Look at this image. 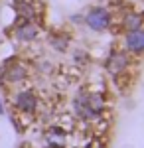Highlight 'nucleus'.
Masks as SVG:
<instances>
[{
    "mask_svg": "<svg viewBox=\"0 0 144 148\" xmlns=\"http://www.w3.org/2000/svg\"><path fill=\"white\" fill-rule=\"evenodd\" d=\"M87 24L93 28V30H105L107 26H109V12L105 10V8H95V10L89 12L87 16Z\"/></svg>",
    "mask_w": 144,
    "mask_h": 148,
    "instance_id": "obj_1",
    "label": "nucleus"
},
{
    "mask_svg": "<svg viewBox=\"0 0 144 148\" xmlns=\"http://www.w3.org/2000/svg\"><path fill=\"white\" fill-rule=\"evenodd\" d=\"M36 105H38V101H36V95H34L32 91L18 93V97H16V107H18L20 111L32 113V111H36Z\"/></svg>",
    "mask_w": 144,
    "mask_h": 148,
    "instance_id": "obj_2",
    "label": "nucleus"
},
{
    "mask_svg": "<svg viewBox=\"0 0 144 148\" xmlns=\"http://www.w3.org/2000/svg\"><path fill=\"white\" fill-rule=\"evenodd\" d=\"M4 79L10 81V83H18V81L26 79V67H24L22 63H10V65H6L4 67Z\"/></svg>",
    "mask_w": 144,
    "mask_h": 148,
    "instance_id": "obj_3",
    "label": "nucleus"
},
{
    "mask_svg": "<svg viewBox=\"0 0 144 148\" xmlns=\"http://www.w3.org/2000/svg\"><path fill=\"white\" fill-rule=\"evenodd\" d=\"M126 46L132 51H142L144 49V32L142 30H132L126 36Z\"/></svg>",
    "mask_w": 144,
    "mask_h": 148,
    "instance_id": "obj_4",
    "label": "nucleus"
},
{
    "mask_svg": "<svg viewBox=\"0 0 144 148\" xmlns=\"http://www.w3.org/2000/svg\"><path fill=\"white\" fill-rule=\"evenodd\" d=\"M36 36H38V26H34V24H30V22L20 26V28L16 30V38L22 40V42H32V40H36Z\"/></svg>",
    "mask_w": 144,
    "mask_h": 148,
    "instance_id": "obj_5",
    "label": "nucleus"
},
{
    "mask_svg": "<svg viewBox=\"0 0 144 148\" xmlns=\"http://www.w3.org/2000/svg\"><path fill=\"white\" fill-rule=\"evenodd\" d=\"M126 57L122 56V53H115V56H111V59H109V71L111 73H121L122 69L126 67Z\"/></svg>",
    "mask_w": 144,
    "mask_h": 148,
    "instance_id": "obj_6",
    "label": "nucleus"
},
{
    "mask_svg": "<svg viewBox=\"0 0 144 148\" xmlns=\"http://www.w3.org/2000/svg\"><path fill=\"white\" fill-rule=\"evenodd\" d=\"M87 99V105L91 107V111L97 114L101 113V109H103V97L101 95H89V97H85Z\"/></svg>",
    "mask_w": 144,
    "mask_h": 148,
    "instance_id": "obj_7",
    "label": "nucleus"
},
{
    "mask_svg": "<svg viewBox=\"0 0 144 148\" xmlns=\"http://www.w3.org/2000/svg\"><path fill=\"white\" fill-rule=\"evenodd\" d=\"M14 6H16L18 14H22L24 18H28V20H30V18H34V8L30 6V4H28V2H24V0L20 2V0H18V2H16Z\"/></svg>",
    "mask_w": 144,
    "mask_h": 148,
    "instance_id": "obj_8",
    "label": "nucleus"
},
{
    "mask_svg": "<svg viewBox=\"0 0 144 148\" xmlns=\"http://www.w3.org/2000/svg\"><path fill=\"white\" fill-rule=\"evenodd\" d=\"M140 24H142V18H140V16H136V14H128V16H126V20H124V26H126V30H128V32L138 30V28H140Z\"/></svg>",
    "mask_w": 144,
    "mask_h": 148,
    "instance_id": "obj_9",
    "label": "nucleus"
},
{
    "mask_svg": "<svg viewBox=\"0 0 144 148\" xmlns=\"http://www.w3.org/2000/svg\"><path fill=\"white\" fill-rule=\"evenodd\" d=\"M51 46H56L57 49H63V47H65V40H59V38H51Z\"/></svg>",
    "mask_w": 144,
    "mask_h": 148,
    "instance_id": "obj_10",
    "label": "nucleus"
},
{
    "mask_svg": "<svg viewBox=\"0 0 144 148\" xmlns=\"http://www.w3.org/2000/svg\"><path fill=\"white\" fill-rule=\"evenodd\" d=\"M4 113V107H2V101H0V114Z\"/></svg>",
    "mask_w": 144,
    "mask_h": 148,
    "instance_id": "obj_11",
    "label": "nucleus"
}]
</instances>
